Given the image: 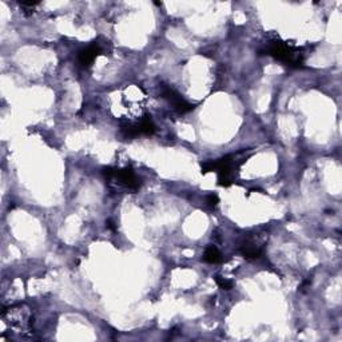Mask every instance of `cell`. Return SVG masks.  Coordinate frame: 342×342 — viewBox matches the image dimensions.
<instances>
[{"instance_id": "1", "label": "cell", "mask_w": 342, "mask_h": 342, "mask_svg": "<svg viewBox=\"0 0 342 342\" xmlns=\"http://www.w3.org/2000/svg\"><path fill=\"white\" fill-rule=\"evenodd\" d=\"M242 163H237L235 155H226L223 158L217 161H209V162L202 163V174L207 172H217L218 184L223 187H229L233 183V171L237 166Z\"/></svg>"}, {"instance_id": "2", "label": "cell", "mask_w": 342, "mask_h": 342, "mask_svg": "<svg viewBox=\"0 0 342 342\" xmlns=\"http://www.w3.org/2000/svg\"><path fill=\"white\" fill-rule=\"evenodd\" d=\"M266 54L273 56L277 60L285 63L286 66L298 67L302 66L304 63V54L300 48L294 46H290L289 43L282 42V40H271L266 46Z\"/></svg>"}, {"instance_id": "3", "label": "cell", "mask_w": 342, "mask_h": 342, "mask_svg": "<svg viewBox=\"0 0 342 342\" xmlns=\"http://www.w3.org/2000/svg\"><path fill=\"white\" fill-rule=\"evenodd\" d=\"M102 174L107 182L113 180L117 183V186L130 190V191H137L141 187V179L137 176L131 167H125V169L105 167L102 170Z\"/></svg>"}, {"instance_id": "4", "label": "cell", "mask_w": 342, "mask_h": 342, "mask_svg": "<svg viewBox=\"0 0 342 342\" xmlns=\"http://www.w3.org/2000/svg\"><path fill=\"white\" fill-rule=\"evenodd\" d=\"M1 318L4 320L5 324H8L12 329L16 330L17 333L31 330L32 317L25 305H17L9 309H4L1 312Z\"/></svg>"}, {"instance_id": "5", "label": "cell", "mask_w": 342, "mask_h": 342, "mask_svg": "<svg viewBox=\"0 0 342 342\" xmlns=\"http://www.w3.org/2000/svg\"><path fill=\"white\" fill-rule=\"evenodd\" d=\"M161 92H162L163 98L169 100L171 105H172V107H174L179 114L190 113V111L194 110V105L188 103L187 100H184L179 92L175 91V90L172 87H170V86H162Z\"/></svg>"}, {"instance_id": "6", "label": "cell", "mask_w": 342, "mask_h": 342, "mask_svg": "<svg viewBox=\"0 0 342 342\" xmlns=\"http://www.w3.org/2000/svg\"><path fill=\"white\" fill-rule=\"evenodd\" d=\"M103 52V48L100 47V44L98 43H92L88 47L83 48L82 51H79V55H78V59H79V63L83 67H90L92 63L95 62V59L98 56H100Z\"/></svg>"}, {"instance_id": "7", "label": "cell", "mask_w": 342, "mask_h": 342, "mask_svg": "<svg viewBox=\"0 0 342 342\" xmlns=\"http://www.w3.org/2000/svg\"><path fill=\"white\" fill-rule=\"evenodd\" d=\"M239 253L242 254L243 258L246 259H257L259 257H262V249L254 243L251 242H245L239 246Z\"/></svg>"}, {"instance_id": "8", "label": "cell", "mask_w": 342, "mask_h": 342, "mask_svg": "<svg viewBox=\"0 0 342 342\" xmlns=\"http://www.w3.org/2000/svg\"><path fill=\"white\" fill-rule=\"evenodd\" d=\"M137 126H138L139 135H153L155 133V130H157L154 122L149 115L143 117L141 121L137 122Z\"/></svg>"}, {"instance_id": "9", "label": "cell", "mask_w": 342, "mask_h": 342, "mask_svg": "<svg viewBox=\"0 0 342 342\" xmlns=\"http://www.w3.org/2000/svg\"><path fill=\"white\" fill-rule=\"evenodd\" d=\"M202 259L207 263H219L222 261V255L217 247L213 246V245H210V246L206 247L203 258Z\"/></svg>"}, {"instance_id": "10", "label": "cell", "mask_w": 342, "mask_h": 342, "mask_svg": "<svg viewBox=\"0 0 342 342\" xmlns=\"http://www.w3.org/2000/svg\"><path fill=\"white\" fill-rule=\"evenodd\" d=\"M215 282H217V285L219 286L221 289H223V290H230V289L233 288V282L229 280H226V278H222V277L217 276L215 277Z\"/></svg>"}, {"instance_id": "11", "label": "cell", "mask_w": 342, "mask_h": 342, "mask_svg": "<svg viewBox=\"0 0 342 342\" xmlns=\"http://www.w3.org/2000/svg\"><path fill=\"white\" fill-rule=\"evenodd\" d=\"M206 202H207L210 207H215L219 203V198H218L217 194H209V195L206 196Z\"/></svg>"}, {"instance_id": "12", "label": "cell", "mask_w": 342, "mask_h": 342, "mask_svg": "<svg viewBox=\"0 0 342 342\" xmlns=\"http://www.w3.org/2000/svg\"><path fill=\"white\" fill-rule=\"evenodd\" d=\"M38 4V1H20L21 7H29V8H32V7H35V5Z\"/></svg>"}, {"instance_id": "13", "label": "cell", "mask_w": 342, "mask_h": 342, "mask_svg": "<svg viewBox=\"0 0 342 342\" xmlns=\"http://www.w3.org/2000/svg\"><path fill=\"white\" fill-rule=\"evenodd\" d=\"M106 227H107V229H110V230H114V231H115V230H117V227H115V226H114V223H113V222H111V221H107V222H106Z\"/></svg>"}]
</instances>
